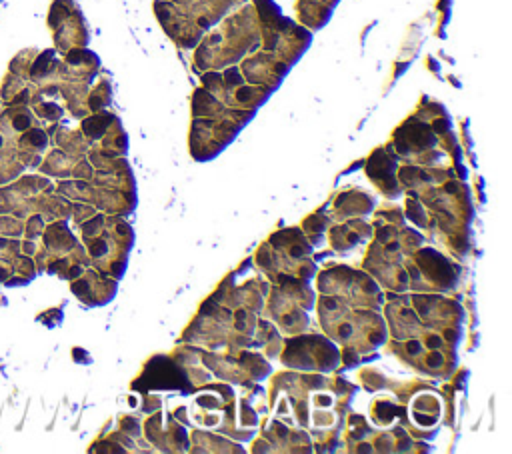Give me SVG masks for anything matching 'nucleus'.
<instances>
[{"label":"nucleus","mask_w":512,"mask_h":454,"mask_svg":"<svg viewBox=\"0 0 512 454\" xmlns=\"http://www.w3.org/2000/svg\"><path fill=\"white\" fill-rule=\"evenodd\" d=\"M28 138H30L34 144H40V146L44 144V134H42L40 130H32V132L28 134Z\"/></svg>","instance_id":"nucleus-1"},{"label":"nucleus","mask_w":512,"mask_h":454,"mask_svg":"<svg viewBox=\"0 0 512 454\" xmlns=\"http://www.w3.org/2000/svg\"><path fill=\"white\" fill-rule=\"evenodd\" d=\"M14 124H16V128H26V126H28V118H24V116H18V118L14 120Z\"/></svg>","instance_id":"nucleus-2"}]
</instances>
